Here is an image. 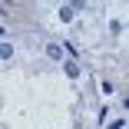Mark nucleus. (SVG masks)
I'll return each mask as SVG.
<instances>
[{"label":"nucleus","mask_w":129,"mask_h":129,"mask_svg":"<svg viewBox=\"0 0 129 129\" xmlns=\"http://www.w3.org/2000/svg\"><path fill=\"white\" fill-rule=\"evenodd\" d=\"M63 70H66V76H70V80H76V76H80V66H76L73 60H66V63H63Z\"/></svg>","instance_id":"nucleus-2"},{"label":"nucleus","mask_w":129,"mask_h":129,"mask_svg":"<svg viewBox=\"0 0 129 129\" xmlns=\"http://www.w3.org/2000/svg\"><path fill=\"white\" fill-rule=\"evenodd\" d=\"M46 56L56 60V63H63V46H60V43H50V46H46Z\"/></svg>","instance_id":"nucleus-1"},{"label":"nucleus","mask_w":129,"mask_h":129,"mask_svg":"<svg viewBox=\"0 0 129 129\" xmlns=\"http://www.w3.org/2000/svg\"><path fill=\"white\" fill-rule=\"evenodd\" d=\"M60 20H63V23H70V20H73V7H70V4H66V7H60Z\"/></svg>","instance_id":"nucleus-3"},{"label":"nucleus","mask_w":129,"mask_h":129,"mask_svg":"<svg viewBox=\"0 0 129 129\" xmlns=\"http://www.w3.org/2000/svg\"><path fill=\"white\" fill-rule=\"evenodd\" d=\"M0 56L10 60V56H13V46H10V43H0Z\"/></svg>","instance_id":"nucleus-4"},{"label":"nucleus","mask_w":129,"mask_h":129,"mask_svg":"<svg viewBox=\"0 0 129 129\" xmlns=\"http://www.w3.org/2000/svg\"><path fill=\"white\" fill-rule=\"evenodd\" d=\"M109 129H126V116H116V119L109 122Z\"/></svg>","instance_id":"nucleus-5"}]
</instances>
